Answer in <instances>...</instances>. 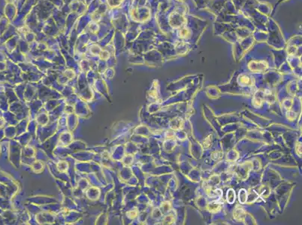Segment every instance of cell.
Returning a JSON list of instances; mask_svg holds the SVG:
<instances>
[{
    "mask_svg": "<svg viewBox=\"0 0 302 225\" xmlns=\"http://www.w3.org/2000/svg\"><path fill=\"white\" fill-rule=\"evenodd\" d=\"M247 200V193L246 190L241 189L239 192V201L241 203H245Z\"/></svg>",
    "mask_w": 302,
    "mask_h": 225,
    "instance_id": "obj_2",
    "label": "cell"
},
{
    "mask_svg": "<svg viewBox=\"0 0 302 225\" xmlns=\"http://www.w3.org/2000/svg\"><path fill=\"white\" fill-rule=\"evenodd\" d=\"M190 34V31L188 29H182L180 31V35L183 38H186V36L189 35Z\"/></svg>",
    "mask_w": 302,
    "mask_h": 225,
    "instance_id": "obj_4",
    "label": "cell"
},
{
    "mask_svg": "<svg viewBox=\"0 0 302 225\" xmlns=\"http://www.w3.org/2000/svg\"><path fill=\"white\" fill-rule=\"evenodd\" d=\"M226 197H227L228 203H230V204L234 203V202L235 201V198H236V195H235V191H234L233 189H229V191H227Z\"/></svg>",
    "mask_w": 302,
    "mask_h": 225,
    "instance_id": "obj_1",
    "label": "cell"
},
{
    "mask_svg": "<svg viewBox=\"0 0 302 225\" xmlns=\"http://www.w3.org/2000/svg\"><path fill=\"white\" fill-rule=\"evenodd\" d=\"M240 80L242 83L246 85H249L252 83V79L248 75H242L240 77Z\"/></svg>",
    "mask_w": 302,
    "mask_h": 225,
    "instance_id": "obj_3",
    "label": "cell"
}]
</instances>
